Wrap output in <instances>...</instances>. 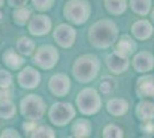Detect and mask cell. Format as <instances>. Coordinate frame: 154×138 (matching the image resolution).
<instances>
[{
  "mask_svg": "<svg viewBox=\"0 0 154 138\" xmlns=\"http://www.w3.org/2000/svg\"><path fill=\"white\" fill-rule=\"evenodd\" d=\"M15 48L23 57H30L36 51V43L31 38H29L26 36H23V37H21V38L17 39Z\"/></svg>",
  "mask_w": 154,
  "mask_h": 138,
  "instance_id": "603a6c76",
  "label": "cell"
},
{
  "mask_svg": "<svg viewBox=\"0 0 154 138\" xmlns=\"http://www.w3.org/2000/svg\"><path fill=\"white\" fill-rule=\"evenodd\" d=\"M48 120L55 127H66L76 118V108L67 101H57L48 108Z\"/></svg>",
  "mask_w": 154,
  "mask_h": 138,
  "instance_id": "8992f818",
  "label": "cell"
},
{
  "mask_svg": "<svg viewBox=\"0 0 154 138\" xmlns=\"http://www.w3.org/2000/svg\"><path fill=\"white\" fill-rule=\"evenodd\" d=\"M101 135L103 138H122L124 137V131L116 123H108L103 127Z\"/></svg>",
  "mask_w": 154,
  "mask_h": 138,
  "instance_id": "4316f807",
  "label": "cell"
},
{
  "mask_svg": "<svg viewBox=\"0 0 154 138\" xmlns=\"http://www.w3.org/2000/svg\"><path fill=\"white\" fill-rule=\"evenodd\" d=\"M137 41L134 37L129 35H121L115 43V50L124 57H132L137 52Z\"/></svg>",
  "mask_w": 154,
  "mask_h": 138,
  "instance_id": "e0dca14e",
  "label": "cell"
},
{
  "mask_svg": "<svg viewBox=\"0 0 154 138\" xmlns=\"http://www.w3.org/2000/svg\"><path fill=\"white\" fill-rule=\"evenodd\" d=\"M60 55L55 46L45 44L36 48L32 54V61L37 68L43 70H51L58 65Z\"/></svg>",
  "mask_w": 154,
  "mask_h": 138,
  "instance_id": "52a82bcc",
  "label": "cell"
},
{
  "mask_svg": "<svg viewBox=\"0 0 154 138\" xmlns=\"http://www.w3.org/2000/svg\"><path fill=\"white\" fill-rule=\"evenodd\" d=\"M149 16H151V21L154 23V8L151 9V12H149Z\"/></svg>",
  "mask_w": 154,
  "mask_h": 138,
  "instance_id": "d590c367",
  "label": "cell"
},
{
  "mask_svg": "<svg viewBox=\"0 0 154 138\" xmlns=\"http://www.w3.org/2000/svg\"><path fill=\"white\" fill-rule=\"evenodd\" d=\"M29 137L31 138H55L57 133L55 130L46 124H37L36 128L33 129V131L29 135Z\"/></svg>",
  "mask_w": 154,
  "mask_h": 138,
  "instance_id": "d4e9b609",
  "label": "cell"
},
{
  "mask_svg": "<svg viewBox=\"0 0 154 138\" xmlns=\"http://www.w3.org/2000/svg\"><path fill=\"white\" fill-rule=\"evenodd\" d=\"M42 82V74L33 67H24L17 74V83L24 90H33Z\"/></svg>",
  "mask_w": 154,
  "mask_h": 138,
  "instance_id": "8fae6325",
  "label": "cell"
},
{
  "mask_svg": "<svg viewBox=\"0 0 154 138\" xmlns=\"http://www.w3.org/2000/svg\"><path fill=\"white\" fill-rule=\"evenodd\" d=\"M99 72H100V60L92 53H86L77 57L72 63V69H71L74 79L82 84H88L94 81L98 77Z\"/></svg>",
  "mask_w": 154,
  "mask_h": 138,
  "instance_id": "7a4b0ae2",
  "label": "cell"
},
{
  "mask_svg": "<svg viewBox=\"0 0 154 138\" xmlns=\"http://www.w3.org/2000/svg\"><path fill=\"white\" fill-rule=\"evenodd\" d=\"M107 112L115 118L124 116L129 111V103L124 98H112L106 104Z\"/></svg>",
  "mask_w": 154,
  "mask_h": 138,
  "instance_id": "d6986e66",
  "label": "cell"
},
{
  "mask_svg": "<svg viewBox=\"0 0 154 138\" xmlns=\"http://www.w3.org/2000/svg\"><path fill=\"white\" fill-rule=\"evenodd\" d=\"M131 65L135 72L147 74L154 69V55L148 51H139L132 55Z\"/></svg>",
  "mask_w": 154,
  "mask_h": 138,
  "instance_id": "4fadbf2b",
  "label": "cell"
},
{
  "mask_svg": "<svg viewBox=\"0 0 154 138\" xmlns=\"http://www.w3.org/2000/svg\"><path fill=\"white\" fill-rule=\"evenodd\" d=\"M28 31L31 36L35 37H43L52 31V20L48 15L45 14H37L32 15L30 21L28 22Z\"/></svg>",
  "mask_w": 154,
  "mask_h": 138,
  "instance_id": "30bf717a",
  "label": "cell"
},
{
  "mask_svg": "<svg viewBox=\"0 0 154 138\" xmlns=\"http://www.w3.org/2000/svg\"><path fill=\"white\" fill-rule=\"evenodd\" d=\"M75 104L81 114L85 116H92L100 112L103 106V99L96 89L84 87L76 96Z\"/></svg>",
  "mask_w": 154,
  "mask_h": 138,
  "instance_id": "277c9868",
  "label": "cell"
},
{
  "mask_svg": "<svg viewBox=\"0 0 154 138\" xmlns=\"http://www.w3.org/2000/svg\"><path fill=\"white\" fill-rule=\"evenodd\" d=\"M70 131L76 138H88L92 133V124L88 118H76L71 123Z\"/></svg>",
  "mask_w": 154,
  "mask_h": 138,
  "instance_id": "ffe728a7",
  "label": "cell"
},
{
  "mask_svg": "<svg viewBox=\"0 0 154 138\" xmlns=\"http://www.w3.org/2000/svg\"><path fill=\"white\" fill-rule=\"evenodd\" d=\"M92 7L89 0H68L63 6V17L74 26H82L90 20Z\"/></svg>",
  "mask_w": 154,
  "mask_h": 138,
  "instance_id": "3957f363",
  "label": "cell"
},
{
  "mask_svg": "<svg viewBox=\"0 0 154 138\" xmlns=\"http://www.w3.org/2000/svg\"><path fill=\"white\" fill-rule=\"evenodd\" d=\"M105 62H106V66L108 68V70L114 75H121L123 72H125L131 65L130 58L122 55L116 50L112 53H109L106 57Z\"/></svg>",
  "mask_w": 154,
  "mask_h": 138,
  "instance_id": "7c38bea8",
  "label": "cell"
},
{
  "mask_svg": "<svg viewBox=\"0 0 154 138\" xmlns=\"http://www.w3.org/2000/svg\"><path fill=\"white\" fill-rule=\"evenodd\" d=\"M4 2H5V0H0V7L4 6Z\"/></svg>",
  "mask_w": 154,
  "mask_h": 138,
  "instance_id": "8d00e7d4",
  "label": "cell"
},
{
  "mask_svg": "<svg viewBox=\"0 0 154 138\" xmlns=\"http://www.w3.org/2000/svg\"><path fill=\"white\" fill-rule=\"evenodd\" d=\"M31 4L37 12L44 13V12L50 11L54 6L55 0H31Z\"/></svg>",
  "mask_w": 154,
  "mask_h": 138,
  "instance_id": "83f0119b",
  "label": "cell"
},
{
  "mask_svg": "<svg viewBox=\"0 0 154 138\" xmlns=\"http://www.w3.org/2000/svg\"><path fill=\"white\" fill-rule=\"evenodd\" d=\"M2 62L11 70H20L26 63V60L22 54L16 51V48L11 47L7 48L2 54Z\"/></svg>",
  "mask_w": 154,
  "mask_h": 138,
  "instance_id": "ac0fdd59",
  "label": "cell"
},
{
  "mask_svg": "<svg viewBox=\"0 0 154 138\" xmlns=\"http://www.w3.org/2000/svg\"><path fill=\"white\" fill-rule=\"evenodd\" d=\"M13 84V75L6 69H0V87L9 89Z\"/></svg>",
  "mask_w": 154,
  "mask_h": 138,
  "instance_id": "f546056e",
  "label": "cell"
},
{
  "mask_svg": "<svg viewBox=\"0 0 154 138\" xmlns=\"http://www.w3.org/2000/svg\"><path fill=\"white\" fill-rule=\"evenodd\" d=\"M129 7L138 16H147L152 9V0H129Z\"/></svg>",
  "mask_w": 154,
  "mask_h": 138,
  "instance_id": "7402d4cb",
  "label": "cell"
},
{
  "mask_svg": "<svg viewBox=\"0 0 154 138\" xmlns=\"http://www.w3.org/2000/svg\"><path fill=\"white\" fill-rule=\"evenodd\" d=\"M52 36L57 45L62 48H70L76 43L77 31L74 26L69 23H60L53 30Z\"/></svg>",
  "mask_w": 154,
  "mask_h": 138,
  "instance_id": "ba28073f",
  "label": "cell"
},
{
  "mask_svg": "<svg viewBox=\"0 0 154 138\" xmlns=\"http://www.w3.org/2000/svg\"><path fill=\"white\" fill-rule=\"evenodd\" d=\"M120 36V29L115 21L101 19L92 23L88 31V39L92 47L98 50H107L115 45Z\"/></svg>",
  "mask_w": 154,
  "mask_h": 138,
  "instance_id": "6da1fadb",
  "label": "cell"
},
{
  "mask_svg": "<svg viewBox=\"0 0 154 138\" xmlns=\"http://www.w3.org/2000/svg\"><path fill=\"white\" fill-rule=\"evenodd\" d=\"M0 38H1V36H0Z\"/></svg>",
  "mask_w": 154,
  "mask_h": 138,
  "instance_id": "f35d334b",
  "label": "cell"
},
{
  "mask_svg": "<svg viewBox=\"0 0 154 138\" xmlns=\"http://www.w3.org/2000/svg\"><path fill=\"white\" fill-rule=\"evenodd\" d=\"M20 113L28 121H39L46 113L45 100L38 94H26L20 101Z\"/></svg>",
  "mask_w": 154,
  "mask_h": 138,
  "instance_id": "5b68a950",
  "label": "cell"
},
{
  "mask_svg": "<svg viewBox=\"0 0 154 138\" xmlns=\"http://www.w3.org/2000/svg\"><path fill=\"white\" fill-rule=\"evenodd\" d=\"M28 1H29V0H7L8 5L11 7H14V8L26 6V4H28Z\"/></svg>",
  "mask_w": 154,
  "mask_h": 138,
  "instance_id": "836d02e7",
  "label": "cell"
},
{
  "mask_svg": "<svg viewBox=\"0 0 154 138\" xmlns=\"http://www.w3.org/2000/svg\"><path fill=\"white\" fill-rule=\"evenodd\" d=\"M136 96L139 99H154V75L143 74L135 86Z\"/></svg>",
  "mask_w": 154,
  "mask_h": 138,
  "instance_id": "5bb4252c",
  "label": "cell"
},
{
  "mask_svg": "<svg viewBox=\"0 0 154 138\" xmlns=\"http://www.w3.org/2000/svg\"><path fill=\"white\" fill-rule=\"evenodd\" d=\"M36 125H37V121H28L26 120V122L23 123V131L26 132V137H29V135L33 131Z\"/></svg>",
  "mask_w": 154,
  "mask_h": 138,
  "instance_id": "1f68e13d",
  "label": "cell"
},
{
  "mask_svg": "<svg viewBox=\"0 0 154 138\" xmlns=\"http://www.w3.org/2000/svg\"><path fill=\"white\" fill-rule=\"evenodd\" d=\"M1 19H2V13L0 12V20H1Z\"/></svg>",
  "mask_w": 154,
  "mask_h": 138,
  "instance_id": "74e56055",
  "label": "cell"
},
{
  "mask_svg": "<svg viewBox=\"0 0 154 138\" xmlns=\"http://www.w3.org/2000/svg\"><path fill=\"white\" fill-rule=\"evenodd\" d=\"M0 137L1 138H9V137H14V138H20L21 137V135L19 133L17 130H15V129H5V130H2L1 133H0Z\"/></svg>",
  "mask_w": 154,
  "mask_h": 138,
  "instance_id": "4dcf8cb0",
  "label": "cell"
},
{
  "mask_svg": "<svg viewBox=\"0 0 154 138\" xmlns=\"http://www.w3.org/2000/svg\"><path fill=\"white\" fill-rule=\"evenodd\" d=\"M32 16V11L26 6L17 7L13 12V21L16 26H24L28 24Z\"/></svg>",
  "mask_w": 154,
  "mask_h": 138,
  "instance_id": "cb8c5ba5",
  "label": "cell"
},
{
  "mask_svg": "<svg viewBox=\"0 0 154 138\" xmlns=\"http://www.w3.org/2000/svg\"><path fill=\"white\" fill-rule=\"evenodd\" d=\"M105 9L113 16H119L127 12L128 0H103Z\"/></svg>",
  "mask_w": 154,
  "mask_h": 138,
  "instance_id": "44dd1931",
  "label": "cell"
},
{
  "mask_svg": "<svg viewBox=\"0 0 154 138\" xmlns=\"http://www.w3.org/2000/svg\"><path fill=\"white\" fill-rule=\"evenodd\" d=\"M48 90L52 94L57 98H63L66 97L71 89V79L70 77L63 74V72H57L52 75L48 79Z\"/></svg>",
  "mask_w": 154,
  "mask_h": 138,
  "instance_id": "9c48e42d",
  "label": "cell"
},
{
  "mask_svg": "<svg viewBox=\"0 0 154 138\" xmlns=\"http://www.w3.org/2000/svg\"><path fill=\"white\" fill-rule=\"evenodd\" d=\"M154 33V26L151 23V21L141 19L137 20L131 26V35L136 40L145 41L149 39Z\"/></svg>",
  "mask_w": 154,
  "mask_h": 138,
  "instance_id": "9a60e30c",
  "label": "cell"
},
{
  "mask_svg": "<svg viewBox=\"0 0 154 138\" xmlns=\"http://www.w3.org/2000/svg\"><path fill=\"white\" fill-rule=\"evenodd\" d=\"M135 114L141 123L154 121V101L152 99H140L136 105Z\"/></svg>",
  "mask_w": 154,
  "mask_h": 138,
  "instance_id": "2e32d148",
  "label": "cell"
},
{
  "mask_svg": "<svg viewBox=\"0 0 154 138\" xmlns=\"http://www.w3.org/2000/svg\"><path fill=\"white\" fill-rule=\"evenodd\" d=\"M116 83L113 77H109V76H103L101 81H100V92L103 94H108L110 92L114 91V87H115Z\"/></svg>",
  "mask_w": 154,
  "mask_h": 138,
  "instance_id": "f1b7e54d",
  "label": "cell"
},
{
  "mask_svg": "<svg viewBox=\"0 0 154 138\" xmlns=\"http://www.w3.org/2000/svg\"><path fill=\"white\" fill-rule=\"evenodd\" d=\"M141 130L146 133H153L154 132V121H148V122H143L141 124Z\"/></svg>",
  "mask_w": 154,
  "mask_h": 138,
  "instance_id": "d6a6232c",
  "label": "cell"
},
{
  "mask_svg": "<svg viewBox=\"0 0 154 138\" xmlns=\"http://www.w3.org/2000/svg\"><path fill=\"white\" fill-rule=\"evenodd\" d=\"M16 113H17V107L11 99L0 103V118H1L4 120L13 118L16 115Z\"/></svg>",
  "mask_w": 154,
  "mask_h": 138,
  "instance_id": "484cf974",
  "label": "cell"
},
{
  "mask_svg": "<svg viewBox=\"0 0 154 138\" xmlns=\"http://www.w3.org/2000/svg\"><path fill=\"white\" fill-rule=\"evenodd\" d=\"M9 99H11L9 89H1L0 87V103L5 101V100H9Z\"/></svg>",
  "mask_w": 154,
  "mask_h": 138,
  "instance_id": "e575fe53",
  "label": "cell"
}]
</instances>
